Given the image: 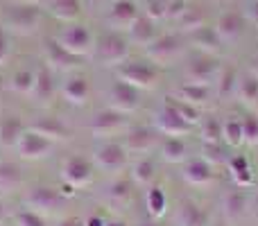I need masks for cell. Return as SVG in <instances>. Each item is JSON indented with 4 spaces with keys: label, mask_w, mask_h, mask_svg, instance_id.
I'll use <instances>...</instances> for the list:
<instances>
[{
    "label": "cell",
    "mask_w": 258,
    "mask_h": 226,
    "mask_svg": "<svg viewBox=\"0 0 258 226\" xmlns=\"http://www.w3.org/2000/svg\"><path fill=\"white\" fill-rule=\"evenodd\" d=\"M43 21V9L41 5H23V3H9L3 12V23L7 30L16 34H32L39 30Z\"/></svg>",
    "instance_id": "6da1fadb"
},
{
    "label": "cell",
    "mask_w": 258,
    "mask_h": 226,
    "mask_svg": "<svg viewBox=\"0 0 258 226\" xmlns=\"http://www.w3.org/2000/svg\"><path fill=\"white\" fill-rule=\"evenodd\" d=\"M93 54L102 66H120L129 57V39L122 32H104L100 39H95Z\"/></svg>",
    "instance_id": "7a4b0ae2"
},
{
    "label": "cell",
    "mask_w": 258,
    "mask_h": 226,
    "mask_svg": "<svg viewBox=\"0 0 258 226\" xmlns=\"http://www.w3.org/2000/svg\"><path fill=\"white\" fill-rule=\"evenodd\" d=\"M54 39L61 43L63 50H68L75 57H89L95 48V36L84 23H66Z\"/></svg>",
    "instance_id": "3957f363"
},
{
    "label": "cell",
    "mask_w": 258,
    "mask_h": 226,
    "mask_svg": "<svg viewBox=\"0 0 258 226\" xmlns=\"http://www.w3.org/2000/svg\"><path fill=\"white\" fill-rule=\"evenodd\" d=\"M116 75L118 80L127 82L134 89L147 91V89H154L156 82H159V66L152 63L150 59H145V61H125L118 66Z\"/></svg>",
    "instance_id": "277c9868"
},
{
    "label": "cell",
    "mask_w": 258,
    "mask_h": 226,
    "mask_svg": "<svg viewBox=\"0 0 258 226\" xmlns=\"http://www.w3.org/2000/svg\"><path fill=\"white\" fill-rule=\"evenodd\" d=\"M129 154L125 149V145L113 138L109 140H98L93 147V165L102 172H120L127 168Z\"/></svg>",
    "instance_id": "5b68a950"
},
{
    "label": "cell",
    "mask_w": 258,
    "mask_h": 226,
    "mask_svg": "<svg viewBox=\"0 0 258 226\" xmlns=\"http://www.w3.org/2000/svg\"><path fill=\"white\" fill-rule=\"evenodd\" d=\"M89 131L95 140H109V138L118 136V133L127 131V115L116 111V109H102L91 118Z\"/></svg>",
    "instance_id": "8992f818"
},
{
    "label": "cell",
    "mask_w": 258,
    "mask_h": 226,
    "mask_svg": "<svg viewBox=\"0 0 258 226\" xmlns=\"http://www.w3.org/2000/svg\"><path fill=\"white\" fill-rule=\"evenodd\" d=\"M220 68H222V63H220L218 57L200 52L195 59H190V63H186L183 75H186V82H192V84L213 86L215 80H218Z\"/></svg>",
    "instance_id": "52a82bcc"
},
{
    "label": "cell",
    "mask_w": 258,
    "mask_h": 226,
    "mask_svg": "<svg viewBox=\"0 0 258 226\" xmlns=\"http://www.w3.org/2000/svg\"><path fill=\"white\" fill-rule=\"evenodd\" d=\"M249 188H229L222 197V215L227 224H238L249 217Z\"/></svg>",
    "instance_id": "ba28073f"
},
{
    "label": "cell",
    "mask_w": 258,
    "mask_h": 226,
    "mask_svg": "<svg viewBox=\"0 0 258 226\" xmlns=\"http://www.w3.org/2000/svg\"><path fill=\"white\" fill-rule=\"evenodd\" d=\"M181 50H183L181 36L159 34L154 39V43H150L145 48V52H147V59H150L152 63H156V66H165V63L174 61V59L181 54Z\"/></svg>",
    "instance_id": "9c48e42d"
},
{
    "label": "cell",
    "mask_w": 258,
    "mask_h": 226,
    "mask_svg": "<svg viewBox=\"0 0 258 226\" xmlns=\"http://www.w3.org/2000/svg\"><path fill=\"white\" fill-rule=\"evenodd\" d=\"M154 129L161 133V136H181L183 138L186 133H190L195 127L188 124L186 120L177 113V109L165 100L163 107L154 113Z\"/></svg>",
    "instance_id": "30bf717a"
},
{
    "label": "cell",
    "mask_w": 258,
    "mask_h": 226,
    "mask_svg": "<svg viewBox=\"0 0 258 226\" xmlns=\"http://www.w3.org/2000/svg\"><path fill=\"white\" fill-rule=\"evenodd\" d=\"M161 142V133L152 127H134L125 131L122 145H125L127 154H138L147 156L152 149H156Z\"/></svg>",
    "instance_id": "8fae6325"
},
{
    "label": "cell",
    "mask_w": 258,
    "mask_h": 226,
    "mask_svg": "<svg viewBox=\"0 0 258 226\" xmlns=\"http://www.w3.org/2000/svg\"><path fill=\"white\" fill-rule=\"evenodd\" d=\"M107 100H109V109H116V111L129 115L141 107V91L129 86L127 82L116 80L111 86H109Z\"/></svg>",
    "instance_id": "7c38bea8"
},
{
    "label": "cell",
    "mask_w": 258,
    "mask_h": 226,
    "mask_svg": "<svg viewBox=\"0 0 258 226\" xmlns=\"http://www.w3.org/2000/svg\"><path fill=\"white\" fill-rule=\"evenodd\" d=\"M61 179H63V183H68V186L80 190V188L89 186V183L93 181V163L77 154L68 156L61 163Z\"/></svg>",
    "instance_id": "4fadbf2b"
},
{
    "label": "cell",
    "mask_w": 258,
    "mask_h": 226,
    "mask_svg": "<svg viewBox=\"0 0 258 226\" xmlns=\"http://www.w3.org/2000/svg\"><path fill=\"white\" fill-rule=\"evenodd\" d=\"M63 197L59 192V188L52 186H34L30 188V192L25 195V204L30 210H36V213H54L57 208H61Z\"/></svg>",
    "instance_id": "5bb4252c"
},
{
    "label": "cell",
    "mask_w": 258,
    "mask_h": 226,
    "mask_svg": "<svg viewBox=\"0 0 258 226\" xmlns=\"http://www.w3.org/2000/svg\"><path fill=\"white\" fill-rule=\"evenodd\" d=\"M141 16V9L134 0H116L107 12V25L113 32H127Z\"/></svg>",
    "instance_id": "9a60e30c"
},
{
    "label": "cell",
    "mask_w": 258,
    "mask_h": 226,
    "mask_svg": "<svg viewBox=\"0 0 258 226\" xmlns=\"http://www.w3.org/2000/svg\"><path fill=\"white\" fill-rule=\"evenodd\" d=\"M181 177L192 188H211L215 183V168L209 165L202 156L188 159L181 168Z\"/></svg>",
    "instance_id": "2e32d148"
},
{
    "label": "cell",
    "mask_w": 258,
    "mask_h": 226,
    "mask_svg": "<svg viewBox=\"0 0 258 226\" xmlns=\"http://www.w3.org/2000/svg\"><path fill=\"white\" fill-rule=\"evenodd\" d=\"M245 25H247L245 14L224 12V14L218 16V21H215L213 27H215V32H218L220 41L227 45V43H236V41L242 39V34H245Z\"/></svg>",
    "instance_id": "e0dca14e"
},
{
    "label": "cell",
    "mask_w": 258,
    "mask_h": 226,
    "mask_svg": "<svg viewBox=\"0 0 258 226\" xmlns=\"http://www.w3.org/2000/svg\"><path fill=\"white\" fill-rule=\"evenodd\" d=\"M52 145L54 142H50L48 138L39 136V133L32 131V129H25L16 145V152H18V156L25 161H39V159H45V156L52 152Z\"/></svg>",
    "instance_id": "ac0fdd59"
},
{
    "label": "cell",
    "mask_w": 258,
    "mask_h": 226,
    "mask_svg": "<svg viewBox=\"0 0 258 226\" xmlns=\"http://www.w3.org/2000/svg\"><path fill=\"white\" fill-rule=\"evenodd\" d=\"M45 63H48L50 70L66 72V70H75L77 66H82V57H75L68 50H63L57 39H48L45 41Z\"/></svg>",
    "instance_id": "d6986e66"
},
{
    "label": "cell",
    "mask_w": 258,
    "mask_h": 226,
    "mask_svg": "<svg viewBox=\"0 0 258 226\" xmlns=\"http://www.w3.org/2000/svg\"><path fill=\"white\" fill-rule=\"evenodd\" d=\"M27 129L36 131L43 138H48L50 142H59V140H68V138H71V129H68L59 118H52V115L34 118L30 124H27Z\"/></svg>",
    "instance_id": "ffe728a7"
},
{
    "label": "cell",
    "mask_w": 258,
    "mask_h": 226,
    "mask_svg": "<svg viewBox=\"0 0 258 226\" xmlns=\"http://www.w3.org/2000/svg\"><path fill=\"white\" fill-rule=\"evenodd\" d=\"M174 224L177 226H211V215L206 208H202L197 201L186 199L177 208L174 215Z\"/></svg>",
    "instance_id": "44dd1931"
},
{
    "label": "cell",
    "mask_w": 258,
    "mask_h": 226,
    "mask_svg": "<svg viewBox=\"0 0 258 226\" xmlns=\"http://www.w3.org/2000/svg\"><path fill=\"white\" fill-rule=\"evenodd\" d=\"M190 41L202 54H213V57H220L224 50V43L220 41L215 27L211 25H202L200 30L190 32Z\"/></svg>",
    "instance_id": "7402d4cb"
},
{
    "label": "cell",
    "mask_w": 258,
    "mask_h": 226,
    "mask_svg": "<svg viewBox=\"0 0 258 226\" xmlns=\"http://www.w3.org/2000/svg\"><path fill=\"white\" fill-rule=\"evenodd\" d=\"M61 95H63V100H66L68 104H73V107H82V104H86L89 102V98H91L89 80L82 77V75L68 77V80L63 82V86H61Z\"/></svg>",
    "instance_id": "603a6c76"
},
{
    "label": "cell",
    "mask_w": 258,
    "mask_h": 226,
    "mask_svg": "<svg viewBox=\"0 0 258 226\" xmlns=\"http://www.w3.org/2000/svg\"><path fill=\"white\" fill-rule=\"evenodd\" d=\"M159 36V30H156V23L152 21V18H147L145 14H141V16L134 21V25L127 30V39L129 43L134 45H143V48H147L150 43H154V39Z\"/></svg>",
    "instance_id": "cb8c5ba5"
},
{
    "label": "cell",
    "mask_w": 258,
    "mask_h": 226,
    "mask_svg": "<svg viewBox=\"0 0 258 226\" xmlns=\"http://www.w3.org/2000/svg\"><path fill=\"white\" fill-rule=\"evenodd\" d=\"M227 168H229V174H231L233 186H238V188H251L254 186V168H251V163H249L247 156H242V154L229 156Z\"/></svg>",
    "instance_id": "d4e9b609"
},
{
    "label": "cell",
    "mask_w": 258,
    "mask_h": 226,
    "mask_svg": "<svg viewBox=\"0 0 258 226\" xmlns=\"http://www.w3.org/2000/svg\"><path fill=\"white\" fill-rule=\"evenodd\" d=\"M57 93V84H54V75L48 66L34 70V89H32L30 98L34 102H50Z\"/></svg>",
    "instance_id": "484cf974"
},
{
    "label": "cell",
    "mask_w": 258,
    "mask_h": 226,
    "mask_svg": "<svg viewBox=\"0 0 258 226\" xmlns=\"http://www.w3.org/2000/svg\"><path fill=\"white\" fill-rule=\"evenodd\" d=\"M23 188V172L18 163L0 159V195H14Z\"/></svg>",
    "instance_id": "4316f807"
},
{
    "label": "cell",
    "mask_w": 258,
    "mask_h": 226,
    "mask_svg": "<svg viewBox=\"0 0 258 226\" xmlns=\"http://www.w3.org/2000/svg\"><path fill=\"white\" fill-rule=\"evenodd\" d=\"M156 172H159V170H156V161L152 159L150 154L138 156L132 165L129 179H132V183H136V186H141V188H150V186H154Z\"/></svg>",
    "instance_id": "83f0119b"
},
{
    "label": "cell",
    "mask_w": 258,
    "mask_h": 226,
    "mask_svg": "<svg viewBox=\"0 0 258 226\" xmlns=\"http://www.w3.org/2000/svg\"><path fill=\"white\" fill-rule=\"evenodd\" d=\"M174 98L183 100V102H188V104H195V107H202V104L211 102L215 95H213V86L183 82V84H179V89L174 91Z\"/></svg>",
    "instance_id": "f1b7e54d"
},
{
    "label": "cell",
    "mask_w": 258,
    "mask_h": 226,
    "mask_svg": "<svg viewBox=\"0 0 258 226\" xmlns=\"http://www.w3.org/2000/svg\"><path fill=\"white\" fill-rule=\"evenodd\" d=\"M159 152L165 163H186L188 161V145L181 136H163L159 142Z\"/></svg>",
    "instance_id": "f546056e"
},
{
    "label": "cell",
    "mask_w": 258,
    "mask_h": 226,
    "mask_svg": "<svg viewBox=\"0 0 258 226\" xmlns=\"http://www.w3.org/2000/svg\"><path fill=\"white\" fill-rule=\"evenodd\" d=\"M25 129H27L25 122H23L18 115H3V118H0V145L16 149V145Z\"/></svg>",
    "instance_id": "4dcf8cb0"
},
{
    "label": "cell",
    "mask_w": 258,
    "mask_h": 226,
    "mask_svg": "<svg viewBox=\"0 0 258 226\" xmlns=\"http://www.w3.org/2000/svg\"><path fill=\"white\" fill-rule=\"evenodd\" d=\"M43 5L57 21L63 23H77V18L82 14L80 0H43Z\"/></svg>",
    "instance_id": "1f68e13d"
},
{
    "label": "cell",
    "mask_w": 258,
    "mask_h": 226,
    "mask_svg": "<svg viewBox=\"0 0 258 226\" xmlns=\"http://www.w3.org/2000/svg\"><path fill=\"white\" fill-rule=\"evenodd\" d=\"M238 80H240V75H238L236 68L222 66L218 72V80H215V84H213V95L218 100H227V98H231V95H236Z\"/></svg>",
    "instance_id": "d6a6232c"
},
{
    "label": "cell",
    "mask_w": 258,
    "mask_h": 226,
    "mask_svg": "<svg viewBox=\"0 0 258 226\" xmlns=\"http://www.w3.org/2000/svg\"><path fill=\"white\" fill-rule=\"evenodd\" d=\"M145 208L152 219H161L168 210V195L161 186H150L145 192Z\"/></svg>",
    "instance_id": "836d02e7"
},
{
    "label": "cell",
    "mask_w": 258,
    "mask_h": 226,
    "mask_svg": "<svg viewBox=\"0 0 258 226\" xmlns=\"http://www.w3.org/2000/svg\"><path fill=\"white\" fill-rule=\"evenodd\" d=\"M236 95L242 104H247V107H258V77L251 75V72L240 75Z\"/></svg>",
    "instance_id": "e575fe53"
},
{
    "label": "cell",
    "mask_w": 258,
    "mask_h": 226,
    "mask_svg": "<svg viewBox=\"0 0 258 226\" xmlns=\"http://www.w3.org/2000/svg\"><path fill=\"white\" fill-rule=\"evenodd\" d=\"M132 179H116L107 186V199L111 201L113 206H125L129 199H132Z\"/></svg>",
    "instance_id": "d590c367"
},
{
    "label": "cell",
    "mask_w": 258,
    "mask_h": 226,
    "mask_svg": "<svg viewBox=\"0 0 258 226\" xmlns=\"http://www.w3.org/2000/svg\"><path fill=\"white\" fill-rule=\"evenodd\" d=\"M222 142L229 147H240L242 142V120L236 115H229L222 120Z\"/></svg>",
    "instance_id": "8d00e7d4"
},
{
    "label": "cell",
    "mask_w": 258,
    "mask_h": 226,
    "mask_svg": "<svg viewBox=\"0 0 258 226\" xmlns=\"http://www.w3.org/2000/svg\"><path fill=\"white\" fill-rule=\"evenodd\" d=\"M9 89L18 95H30L32 89H34V70H30V68L16 70L9 80Z\"/></svg>",
    "instance_id": "74e56055"
},
{
    "label": "cell",
    "mask_w": 258,
    "mask_h": 226,
    "mask_svg": "<svg viewBox=\"0 0 258 226\" xmlns=\"http://www.w3.org/2000/svg\"><path fill=\"white\" fill-rule=\"evenodd\" d=\"M200 136L202 142H222V120L211 115L200 120Z\"/></svg>",
    "instance_id": "f35d334b"
},
{
    "label": "cell",
    "mask_w": 258,
    "mask_h": 226,
    "mask_svg": "<svg viewBox=\"0 0 258 226\" xmlns=\"http://www.w3.org/2000/svg\"><path fill=\"white\" fill-rule=\"evenodd\" d=\"M200 156L209 165H213L215 170H218L220 165H227V161H229V154L224 152L222 142H202V154Z\"/></svg>",
    "instance_id": "ab89813d"
},
{
    "label": "cell",
    "mask_w": 258,
    "mask_h": 226,
    "mask_svg": "<svg viewBox=\"0 0 258 226\" xmlns=\"http://www.w3.org/2000/svg\"><path fill=\"white\" fill-rule=\"evenodd\" d=\"M168 102L172 104L174 109H177V113L181 115L183 120H186L188 124H200V120H202V111H200V107H195V104H188V102H183V100H179V98H168Z\"/></svg>",
    "instance_id": "60d3db41"
},
{
    "label": "cell",
    "mask_w": 258,
    "mask_h": 226,
    "mask_svg": "<svg viewBox=\"0 0 258 226\" xmlns=\"http://www.w3.org/2000/svg\"><path fill=\"white\" fill-rule=\"evenodd\" d=\"M240 120H242V140H245V145L256 147L258 145V115L247 113Z\"/></svg>",
    "instance_id": "b9f144b4"
},
{
    "label": "cell",
    "mask_w": 258,
    "mask_h": 226,
    "mask_svg": "<svg viewBox=\"0 0 258 226\" xmlns=\"http://www.w3.org/2000/svg\"><path fill=\"white\" fill-rule=\"evenodd\" d=\"M16 219V226H48L45 222V215L36 213V210H30V208H23L14 215Z\"/></svg>",
    "instance_id": "7bdbcfd3"
},
{
    "label": "cell",
    "mask_w": 258,
    "mask_h": 226,
    "mask_svg": "<svg viewBox=\"0 0 258 226\" xmlns=\"http://www.w3.org/2000/svg\"><path fill=\"white\" fill-rule=\"evenodd\" d=\"M143 7H145V12L143 14H145L147 18H152L154 23L168 16V3H165V0H145Z\"/></svg>",
    "instance_id": "ee69618b"
},
{
    "label": "cell",
    "mask_w": 258,
    "mask_h": 226,
    "mask_svg": "<svg viewBox=\"0 0 258 226\" xmlns=\"http://www.w3.org/2000/svg\"><path fill=\"white\" fill-rule=\"evenodd\" d=\"M9 52H12V43H9V36L5 32V27H0V66L9 59Z\"/></svg>",
    "instance_id": "f6af8a7d"
},
{
    "label": "cell",
    "mask_w": 258,
    "mask_h": 226,
    "mask_svg": "<svg viewBox=\"0 0 258 226\" xmlns=\"http://www.w3.org/2000/svg\"><path fill=\"white\" fill-rule=\"evenodd\" d=\"M245 18L251 23V25H256V27H258V0H251V3L247 5Z\"/></svg>",
    "instance_id": "bcb514c9"
},
{
    "label": "cell",
    "mask_w": 258,
    "mask_h": 226,
    "mask_svg": "<svg viewBox=\"0 0 258 226\" xmlns=\"http://www.w3.org/2000/svg\"><path fill=\"white\" fill-rule=\"evenodd\" d=\"M82 224L84 226H107V219H104L102 215H89L86 219H82Z\"/></svg>",
    "instance_id": "7dc6e473"
},
{
    "label": "cell",
    "mask_w": 258,
    "mask_h": 226,
    "mask_svg": "<svg viewBox=\"0 0 258 226\" xmlns=\"http://www.w3.org/2000/svg\"><path fill=\"white\" fill-rule=\"evenodd\" d=\"M249 215L254 219H258V188L251 192V197H249Z\"/></svg>",
    "instance_id": "c3c4849f"
},
{
    "label": "cell",
    "mask_w": 258,
    "mask_h": 226,
    "mask_svg": "<svg viewBox=\"0 0 258 226\" xmlns=\"http://www.w3.org/2000/svg\"><path fill=\"white\" fill-rule=\"evenodd\" d=\"M57 226H84V224H82V219H77V217H63Z\"/></svg>",
    "instance_id": "681fc988"
},
{
    "label": "cell",
    "mask_w": 258,
    "mask_h": 226,
    "mask_svg": "<svg viewBox=\"0 0 258 226\" xmlns=\"http://www.w3.org/2000/svg\"><path fill=\"white\" fill-rule=\"evenodd\" d=\"M249 72L258 77V52L251 54V59H249Z\"/></svg>",
    "instance_id": "f907efd6"
},
{
    "label": "cell",
    "mask_w": 258,
    "mask_h": 226,
    "mask_svg": "<svg viewBox=\"0 0 258 226\" xmlns=\"http://www.w3.org/2000/svg\"><path fill=\"white\" fill-rule=\"evenodd\" d=\"M138 226H163V224H161L159 219H152V217H150V219H145V222H141Z\"/></svg>",
    "instance_id": "816d5d0a"
},
{
    "label": "cell",
    "mask_w": 258,
    "mask_h": 226,
    "mask_svg": "<svg viewBox=\"0 0 258 226\" xmlns=\"http://www.w3.org/2000/svg\"><path fill=\"white\" fill-rule=\"evenodd\" d=\"M5 217H7V208H5V201L0 199V224H3Z\"/></svg>",
    "instance_id": "f5cc1de1"
},
{
    "label": "cell",
    "mask_w": 258,
    "mask_h": 226,
    "mask_svg": "<svg viewBox=\"0 0 258 226\" xmlns=\"http://www.w3.org/2000/svg\"><path fill=\"white\" fill-rule=\"evenodd\" d=\"M107 226H127L122 219H107Z\"/></svg>",
    "instance_id": "db71d44e"
},
{
    "label": "cell",
    "mask_w": 258,
    "mask_h": 226,
    "mask_svg": "<svg viewBox=\"0 0 258 226\" xmlns=\"http://www.w3.org/2000/svg\"><path fill=\"white\" fill-rule=\"evenodd\" d=\"M12 3H23V5H39L43 0H12Z\"/></svg>",
    "instance_id": "11a10c76"
},
{
    "label": "cell",
    "mask_w": 258,
    "mask_h": 226,
    "mask_svg": "<svg viewBox=\"0 0 258 226\" xmlns=\"http://www.w3.org/2000/svg\"><path fill=\"white\" fill-rule=\"evenodd\" d=\"M211 226H227V222H211Z\"/></svg>",
    "instance_id": "9f6ffc18"
},
{
    "label": "cell",
    "mask_w": 258,
    "mask_h": 226,
    "mask_svg": "<svg viewBox=\"0 0 258 226\" xmlns=\"http://www.w3.org/2000/svg\"><path fill=\"white\" fill-rule=\"evenodd\" d=\"M89 3H91V5H100V3H102V0H89Z\"/></svg>",
    "instance_id": "6f0895ef"
},
{
    "label": "cell",
    "mask_w": 258,
    "mask_h": 226,
    "mask_svg": "<svg viewBox=\"0 0 258 226\" xmlns=\"http://www.w3.org/2000/svg\"><path fill=\"white\" fill-rule=\"evenodd\" d=\"M0 226H3V224H0Z\"/></svg>",
    "instance_id": "680465c9"
}]
</instances>
